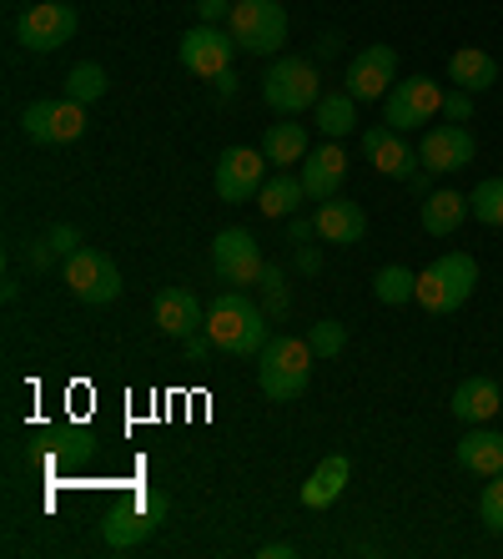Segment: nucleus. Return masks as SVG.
<instances>
[{
  "label": "nucleus",
  "mask_w": 503,
  "mask_h": 559,
  "mask_svg": "<svg viewBox=\"0 0 503 559\" xmlns=\"http://www.w3.org/2000/svg\"><path fill=\"white\" fill-rule=\"evenodd\" d=\"M207 333L221 353H232V358H258V353L267 348V312L247 298L242 287H227V293H217L207 308Z\"/></svg>",
  "instance_id": "f257e3e1"
},
{
  "label": "nucleus",
  "mask_w": 503,
  "mask_h": 559,
  "mask_svg": "<svg viewBox=\"0 0 503 559\" xmlns=\"http://www.w3.org/2000/svg\"><path fill=\"white\" fill-rule=\"evenodd\" d=\"M312 343L292 338V333H272L267 348L258 353V383L272 404H297L312 383Z\"/></svg>",
  "instance_id": "f03ea898"
},
{
  "label": "nucleus",
  "mask_w": 503,
  "mask_h": 559,
  "mask_svg": "<svg viewBox=\"0 0 503 559\" xmlns=\"http://www.w3.org/2000/svg\"><path fill=\"white\" fill-rule=\"evenodd\" d=\"M474 283H478V262L468 252H443V258H433V267L418 273V302L433 318H448V312H458L474 298Z\"/></svg>",
  "instance_id": "7ed1b4c3"
},
{
  "label": "nucleus",
  "mask_w": 503,
  "mask_h": 559,
  "mask_svg": "<svg viewBox=\"0 0 503 559\" xmlns=\"http://www.w3.org/2000/svg\"><path fill=\"white\" fill-rule=\"evenodd\" d=\"M262 102H267L272 111H283V117H302V111H312V106L323 102V92H318V66L297 61V56L272 61L267 76H262Z\"/></svg>",
  "instance_id": "20e7f679"
},
{
  "label": "nucleus",
  "mask_w": 503,
  "mask_h": 559,
  "mask_svg": "<svg viewBox=\"0 0 503 559\" xmlns=\"http://www.w3.org/2000/svg\"><path fill=\"white\" fill-rule=\"evenodd\" d=\"M232 40L247 56H272L287 46V11L283 0H237L232 5Z\"/></svg>",
  "instance_id": "39448f33"
},
{
  "label": "nucleus",
  "mask_w": 503,
  "mask_h": 559,
  "mask_svg": "<svg viewBox=\"0 0 503 559\" xmlns=\"http://www.w3.org/2000/svg\"><path fill=\"white\" fill-rule=\"evenodd\" d=\"M267 156H262V146H227L217 162V197L221 202H232V207H242V202H258L262 182H267Z\"/></svg>",
  "instance_id": "423d86ee"
},
{
  "label": "nucleus",
  "mask_w": 503,
  "mask_h": 559,
  "mask_svg": "<svg viewBox=\"0 0 503 559\" xmlns=\"http://www.w3.org/2000/svg\"><path fill=\"white\" fill-rule=\"evenodd\" d=\"M65 283H71V293H76L81 302H91V308L121 298L117 262L106 258V252H96V248H76L71 258H65Z\"/></svg>",
  "instance_id": "0eeeda50"
},
{
  "label": "nucleus",
  "mask_w": 503,
  "mask_h": 559,
  "mask_svg": "<svg viewBox=\"0 0 503 559\" xmlns=\"http://www.w3.org/2000/svg\"><path fill=\"white\" fill-rule=\"evenodd\" d=\"M439 111H443V92L428 76H408V81H398V86L383 96V121L393 131L428 127Z\"/></svg>",
  "instance_id": "6e6552de"
},
{
  "label": "nucleus",
  "mask_w": 503,
  "mask_h": 559,
  "mask_svg": "<svg viewBox=\"0 0 503 559\" xmlns=\"http://www.w3.org/2000/svg\"><path fill=\"white\" fill-rule=\"evenodd\" d=\"M15 36H21V46L36 56L56 51V46H65V40L76 36V5H65V0H40V5H31V11L15 21Z\"/></svg>",
  "instance_id": "1a4fd4ad"
},
{
  "label": "nucleus",
  "mask_w": 503,
  "mask_h": 559,
  "mask_svg": "<svg viewBox=\"0 0 503 559\" xmlns=\"http://www.w3.org/2000/svg\"><path fill=\"white\" fill-rule=\"evenodd\" d=\"M21 127H26V136L40 146H65L86 131V106L71 102V96H65V102H31L26 111H21Z\"/></svg>",
  "instance_id": "9d476101"
},
{
  "label": "nucleus",
  "mask_w": 503,
  "mask_h": 559,
  "mask_svg": "<svg viewBox=\"0 0 503 559\" xmlns=\"http://www.w3.org/2000/svg\"><path fill=\"white\" fill-rule=\"evenodd\" d=\"M212 267H217L221 283L252 287L267 262H262L258 237L247 233V227H227V233H217V242H212Z\"/></svg>",
  "instance_id": "9b49d317"
},
{
  "label": "nucleus",
  "mask_w": 503,
  "mask_h": 559,
  "mask_svg": "<svg viewBox=\"0 0 503 559\" xmlns=\"http://www.w3.org/2000/svg\"><path fill=\"white\" fill-rule=\"evenodd\" d=\"M232 31H221V26H192L187 36H181V66L192 71V76H207L217 81L221 71H232Z\"/></svg>",
  "instance_id": "f8f14e48"
},
{
  "label": "nucleus",
  "mask_w": 503,
  "mask_h": 559,
  "mask_svg": "<svg viewBox=\"0 0 503 559\" xmlns=\"http://www.w3.org/2000/svg\"><path fill=\"white\" fill-rule=\"evenodd\" d=\"M393 71H398V51L383 46V40H373V46H362L348 61V86H343V92H348L352 102H383Z\"/></svg>",
  "instance_id": "ddd939ff"
},
{
  "label": "nucleus",
  "mask_w": 503,
  "mask_h": 559,
  "mask_svg": "<svg viewBox=\"0 0 503 559\" xmlns=\"http://www.w3.org/2000/svg\"><path fill=\"white\" fill-rule=\"evenodd\" d=\"M161 509H167V499L161 495H142L136 504L127 509H111L101 520V539L111 549H131V545H142L146 534L156 530V520H161Z\"/></svg>",
  "instance_id": "4468645a"
},
{
  "label": "nucleus",
  "mask_w": 503,
  "mask_h": 559,
  "mask_svg": "<svg viewBox=\"0 0 503 559\" xmlns=\"http://www.w3.org/2000/svg\"><path fill=\"white\" fill-rule=\"evenodd\" d=\"M418 156H423L428 171H464L468 162H474V131L458 127V121L433 127L423 136V146H418Z\"/></svg>",
  "instance_id": "2eb2a0df"
},
{
  "label": "nucleus",
  "mask_w": 503,
  "mask_h": 559,
  "mask_svg": "<svg viewBox=\"0 0 503 559\" xmlns=\"http://www.w3.org/2000/svg\"><path fill=\"white\" fill-rule=\"evenodd\" d=\"M362 156H368L383 177H403V182H408V177H414V167L423 162V156L403 142L393 127H368V131H362Z\"/></svg>",
  "instance_id": "dca6fc26"
},
{
  "label": "nucleus",
  "mask_w": 503,
  "mask_h": 559,
  "mask_svg": "<svg viewBox=\"0 0 503 559\" xmlns=\"http://www.w3.org/2000/svg\"><path fill=\"white\" fill-rule=\"evenodd\" d=\"M348 182V152L337 142L312 146V156H302V187H308L312 202H327V197L343 192Z\"/></svg>",
  "instance_id": "f3484780"
},
{
  "label": "nucleus",
  "mask_w": 503,
  "mask_h": 559,
  "mask_svg": "<svg viewBox=\"0 0 503 559\" xmlns=\"http://www.w3.org/2000/svg\"><path fill=\"white\" fill-rule=\"evenodd\" d=\"M152 308H156V328L171 333V338H192L196 328H207V312H202L192 287H161Z\"/></svg>",
  "instance_id": "a211bd4d"
},
{
  "label": "nucleus",
  "mask_w": 503,
  "mask_h": 559,
  "mask_svg": "<svg viewBox=\"0 0 503 559\" xmlns=\"http://www.w3.org/2000/svg\"><path fill=\"white\" fill-rule=\"evenodd\" d=\"M312 222H318V237H323V242H337V248H352V242H362V233H368V212L343 192L327 197Z\"/></svg>",
  "instance_id": "6ab92c4d"
},
{
  "label": "nucleus",
  "mask_w": 503,
  "mask_h": 559,
  "mask_svg": "<svg viewBox=\"0 0 503 559\" xmlns=\"http://www.w3.org/2000/svg\"><path fill=\"white\" fill-rule=\"evenodd\" d=\"M453 418H464V424H489L493 414H503V389L493 383V378L474 373L464 378L458 389H453Z\"/></svg>",
  "instance_id": "aec40b11"
},
{
  "label": "nucleus",
  "mask_w": 503,
  "mask_h": 559,
  "mask_svg": "<svg viewBox=\"0 0 503 559\" xmlns=\"http://www.w3.org/2000/svg\"><path fill=\"white\" fill-rule=\"evenodd\" d=\"M458 464H464L468 474H483V479L503 474V433L478 429V424H474V429L458 439Z\"/></svg>",
  "instance_id": "412c9836"
},
{
  "label": "nucleus",
  "mask_w": 503,
  "mask_h": 559,
  "mask_svg": "<svg viewBox=\"0 0 503 559\" xmlns=\"http://www.w3.org/2000/svg\"><path fill=\"white\" fill-rule=\"evenodd\" d=\"M348 479H352V464L343 454H327L323 464L312 468V479L302 484V504L308 509H327V504H337V495L348 489Z\"/></svg>",
  "instance_id": "4be33fe9"
},
{
  "label": "nucleus",
  "mask_w": 503,
  "mask_h": 559,
  "mask_svg": "<svg viewBox=\"0 0 503 559\" xmlns=\"http://www.w3.org/2000/svg\"><path fill=\"white\" fill-rule=\"evenodd\" d=\"M448 81L478 96V92H489L493 81H499V61H493L489 51H478V46H464V51L448 56Z\"/></svg>",
  "instance_id": "5701e85b"
},
{
  "label": "nucleus",
  "mask_w": 503,
  "mask_h": 559,
  "mask_svg": "<svg viewBox=\"0 0 503 559\" xmlns=\"http://www.w3.org/2000/svg\"><path fill=\"white\" fill-rule=\"evenodd\" d=\"M262 156L272 162V171H287L292 162L308 156V127L302 121H272L262 136Z\"/></svg>",
  "instance_id": "b1692460"
},
{
  "label": "nucleus",
  "mask_w": 503,
  "mask_h": 559,
  "mask_svg": "<svg viewBox=\"0 0 503 559\" xmlns=\"http://www.w3.org/2000/svg\"><path fill=\"white\" fill-rule=\"evenodd\" d=\"M302 197H308V187H302V177H292V171H272L267 182H262L258 192V207L262 217H297V207H302Z\"/></svg>",
  "instance_id": "393cba45"
},
{
  "label": "nucleus",
  "mask_w": 503,
  "mask_h": 559,
  "mask_svg": "<svg viewBox=\"0 0 503 559\" xmlns=\"http://www.w3.org/2000/svg\"><path fill=\"white\" fill-rule=\"evenodd\" d=\"M464 217H468V197L464 192H428L423 197V227L433 237H453L458 227H464Z\"/></svg>",
  "instance_id": "a878e982"
},
{
  "label": "nucleus",
  "mask_w": 503,
  "mask_h": 559,
  "mask_svg": "<svg viewBox=\"0 0 503 559\" xmlns=\"http://www.w3.org/2000/svg\"><path fill=\"white\" fill-rule=\"evenodd\" d=\"M312 121H318V131H323V136H348L352 121H358V102H352L348 92L323 96V102L312 106Z\"/></svg>",
  "instance_id": "bb28decb"
},
{
  "label": "nucleus",
  "mask_w": 503,
  "mask_h": 559,
  "mask_svg": "<svg viewBox=\"0 0 503 559\" xmlns=\"http://www.w3.org/2000/svg\"><path fill=\"white\" fill-rule=\"evenodd\" d=\"M373 293H378V302H387V308H398V302H408V298H418V273H408V267H383V273L373 277Z\"/></svg>",
  "instance_id": "cd10ccee"
},
{
  "label": "nucleus",
  "mask_w": 503,
  "mask_h": 559,
  "mask_svg": "<svg viewBox=\"0 0 503 559\" xmlns=\"http://www.w3.org/2000/svg\"><path fill=\"white\" fill-rule=\"evenodd\" d=\"M65 96H71V102H81V106L101 102V96H106V71L96 61L71 66V76H65Z\"/></svg>",
  "instance_id": "c85d7f7f"
},
{
  "label": "nucleus",
  "mask_w": 503,
  "mask_h": 559,
  "mask_svg": "<svg viewBox=\"0 0 503 559\" xmlns=\"http://www.w3.org/2000/svg\"><path fill=\"white\" fill-rule=\"evenodd\" d=\"M468 212H474L478 222H489V227H503V177L478 182L474 197H468Z\"/></svg>",
  "instance_id": "c756f323"
},
{
  "label": "nucleus",
  "mask_w": 503,
  "mask_h": 559,
  "mask_svg": "<svg viewBox=\"0 0 503 559\" xmlns=\"http://www.w3.org/2000/svg\"><path fill=\"white\" fill-rule=\"evenodd\" d=\"M312 353L318 358H337V353L348 348V328L337 323V318H323V323H312Z\"/></svg>",
  "instance_id": "7c9ffc66"
},
{
  "label": "nucleus",
  "mask_w": 503,
  "mask_h": 559,
  "mask_svg": "<svg viewBox=\"0 0 503 559\" xmlns=\"http://www.w3.org/2000/svg\"><path fill=\"white\" fill-rule=\"evenodd\" d=\"M478 520H483V530L503 534V474H493V484H483V495H478Z\"/></svg>",
  "instance_id": "2f4dec72"
},
{
  "label": "nucleus",
  "mask_w": 503,
  "mask_h": 559,
  "mask_svg": "<svg viewBox=\"0 0 503 559\" xmlns=\"http://www.w3.org/2000/svg\"><path fill=\"white\" fill-rule=\"evenodd\" d=\"M258 287H262V298H267V308L262 312H272V318H283L287 312V287H283V267H262V277H258Z\"/></svg>",
  "instance_id": "473e14b6"
},
{
  "label": "nucleus",
  "mask_w": 503,
  "mask_h": 559,
  "mask_svg": "<svg viewBox=\"0 0 503 559\" xmlns=\"http://www.w3.org/2000/svg\"><path fill=\"white\" fill-rule=\"evenodd\" d=\"M443 117H448V121H468V117H474V92H464V86L443 92Z\"/></svg>",
  "instance_id": "72a5a7b5"
},
{
  "label": "nucleus",
  "mask_w": 503,
  "mask_h": 559,
  "mask_svg": "<svg viewBox=\"0 0 503 559\" xmlns=\"http://www.w3.org/2000/svg\"><path fill=\"white\" fill-rule=\"evenodd\" d=\"M46 242H51V252H65V258H71V252H76V227H51V237H46Z\"/></svg>",
  "instance_id": "f704fd0d"
},
{
  "label": "nucleus",
  "mask_w": 503,
  "mask_h": 559,
  "mask_svg": "<svg viewBox=\"0 0 503 559\" xmlns=\"http://www.w3.org/2000/svg\"><path fill=\"white\" fill-rule=\"evenodd\" d=\"M181 343H187V358H192V364H196V358H207V348H217L207 328H196L192 338H181Z\"/></svg>",
  "instance_id": "c9c22d12"
},
{
  "label": "nucleus",
  "mask_w": 503,
  "mask_h": 559,
  "mask_svg": "<svg viewBox=\"0 0 503 559\" xmlns=\"http://www.w3.org/2000/svg\"><path fill=\"white\" fill-rule=\"evenodd\" d=\"M227 11H232V0H196V15H202L207 26H217Z\"/></svg>",
  "instance_id": "e433bc0d"
},
{
  "label": "nucleus",
  "mask_w": 503,
  "mask_h": 559,
  "mask_svg": "<svg viewBox=\"0 0 503 559\" xmlns=\"http://www.w3.org/2000/svg\"><path fill=\"white\" fill-rule=\"evenodd\" d=\"M297 267H302V273H323V252L318 248H308V242H297Z\"/></svg>",
  "instance_id": "4c0bfd02"
},
{
  "label": "nucleus",
  "mask_w": 503,
  "mask_h": 559,
  "mask_svg": "<svg viewBox=\"0 0 503 559\" xmlns=\"http://www.w3.org/2000/svg\"><path fill=\"white\" fill-rule=\"evenodd\" d=\"M318 233V222H302V217H287V237L292 242H308V237Z\"/></svg>",
  "instance_id": "58836bf2"
},
{
  "label": "nucleus",
  "mask_w": 503,
  "mask_h": 559,
  "mask_svg": "<svg viewBox=\"0 0 503 559\" xmlns=\"http://www.w3.org/2000/svg\"><path fill=\"white\" fill-rule=\"evenodd\" d=\"M297 549L292 545H262V559H292Z\"/></svg>",
  "instance_id": "ea45409f"
},
{
  "label": "nucleus",
  "mask_w": 503,
  "mask_h": 559,
  "mask_svg": "<svg viewBox=\"0 0 503 559\" xmlns=\"http://www.w3.org/2000/svg\"><path fill=\"white\" fill-rule=\"evenodd\" d=\"M217 92L221 96H237V76H232V71H221V76H217Z\"/></svg>",
  "instance_id": "a19ab883"
}]
</instances>
